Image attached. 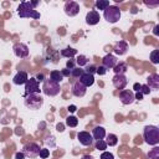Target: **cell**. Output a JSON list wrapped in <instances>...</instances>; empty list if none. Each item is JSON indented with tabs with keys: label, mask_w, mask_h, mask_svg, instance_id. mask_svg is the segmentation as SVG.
Segmentation results:
<instances>
[{
	"label": "cell",
	"mask_w": 159,
	"mask_h": 159,
	"mask_svg": "<svg viewBox=\"0 0 159 159\" xmlns=\"http://www.w3.org/2000/svg\"><path fill=\"white\" fill-rule=\"evenodd\" d=\"M39 5V1H21L17 7V14L20 17H32L40 19V12L35 9Z\"/></svg>",
	"instance_id": "obj_1"
},
{
	"label": "cell",
	"mask_w": 159,
	"mask_h": 159,
	"mask_svg": "<svg viewBox=\"0 0 159 159\" xmlns=\"http://www.w3.org/2000/svg\"><path fill=\"white\" fill-rule=\"evenodd\" d=\"M143 138L144 142L149 145H158L159 143V128L157 125H147L144 127V132H143Z\"/></svg>",
	"instance_id": "obj_2"
},
{
	"label": "cell",
	"mask_w": 159,
	"mask_h": 159,
	"mask_svg": "<svg viewBox=\"0 0 159 159\" xmlns=\"http://www.w3.org/2000/svg\"><path fill=\"white\" fill-rule=\"evenodd\" d=\"M24 103L25 106L29 108V109H32V111H37L42 107L43 104V98L37 94V93H32V94H27V96H24Z\"/></svg>",
	"instance_id": "obj_3"
},
{
	"label": "cell",
	"mask_w": 159,
	"mask_h": 159,
	"mask_svg": "<svg viewBox=\"0 0 159 159\" xmlns=\"http://www.w3.org/2000/svg\"><path fill=\"white\" fill-rule=\"evenodd\" d=\"M120 10L118 6L116 5H109L104 11H103V17L106 19V21L111 22V24H116L119 19H120Z\"/></svg>",
	"instance_id": "obj_4"
},
{
	"label": "cell",
	"mask_w": 159,
	"mask_h": 159,
	"mask_svg": "<svg viewBox=\"0 0 159 159\" xmlns=\"http://www.w3.org/2000/svg\"><path fill=\"white\" fill-rule=\"evenodd\" d=\"M61 91V87H60V83H56L53 82L52 80H45L43 81V86H42V92L48 96V97H55L60 93Z\"/></svg>",
	"instance_id": "obj_5"
},
{
	"label": "cell",
	"mask_w": 159,
	"mask_h": 159,
	"mask_svg": "<svg viewBox=\"0 0 159 159\" xmlns=\"http://www.w3.org/2000/svg\"><path fill=\"white\" fill-rule=\"evenodd\" d=\"M40 145L37 143H34V142H30V143H26L22 148V153L25 154V157L27 158H37L39 157V153H40Z\"/></svg>",
	"instance_id": "obj_6"
},
{
	"label": "cell",
	"mask_w": 159,
	"mask_h": 159,
	"mask_svg": "<svg viewBox=\"0 0 159 159\" xmlns=\"http://www.w3.org/2000/svg\"><path fill=\"white\" fill-rule=\"evenodd\" d=\"M32 93L40 94V86L35 77H30L25 83V96L32 94Z\"/></svg>",
	"instance_id": "obj_7"
},
{
	"label": "cell",
	"mask_w": 159,
	"mask_h": 159,
	"mask_svg": "<svg viewBox=\"0 0 159 159\" xmlns=\"http://www.w3.org/2000/svg\"><path fill=\"white\" fill-rule=\"evenodd\" d=\"M12 50H14L15 56L19 57V58H25V57L29 56V47L25 43H22V42L15 43L14 47H12Z\"/></svg>",
	"instance_id": "obj_8"
},
{
	"label": "cell",
	"mask_w": 159,
	"mask_h": 159,
	"mask_svg": "<svg viewBox=\"0 0 159 159\" xmlns=\"http://www.w3.org/2000/svg\"><path fill=\"white\" fill-rule=\"evenodd\" d=\"M119 99H120L122 104L127 106V104H132L135 98H134L133 91H130V89H122L119 92Z\"/></svg>",
	"instance_id": "obj_9"
},
{
	"label": "cell",
	"mask_w": 159,
	"mask_h": 159,
	"mask_svg": "<svg viewBox=\"0 0 159 159\" xmlns=\"http://www.w3.org/2000/svg\"><path fill=\"white\" fill-rule=\"evenodd\" d=\"M63 10H65V14L67 16H71L72 17V16H76L80 12V5L76 1H67L65 4Z\"/></svg>",
	"instance_id": "obj_10"
},
{
	"label": "cell",
	"mask_w": 159,
	"mask_h": 159,
	"mask_svg": "<svg viewBox=\"0 0 159 159\" xmlns=\"http://www.w3.org/2000/svg\"><path fill=\"white\" fill-rule=\"evenodd\" d=\"M112 83H113V86L117 88V89H124V87L127 86V83H128V80H127V77L124 76V75H114L113 76V78H112Z\"/></svg>",
	"instance_id": "obj_11"
},
{
	"label": "cell",
	"mask_w": 159,
	"mask_h": 159,
	"mask_svg": "<svg viewBox=\"0 0 159 159\" xmlns=\"http://www.w3.org/2000/svg\"><path fill=\"white\" fill-rule=\"evenodd\" d=\"M77 139H78V142L82 144V145H84V147H89V145H92V143H93V138H92V134H89L88 132H80L78 134H77Z\"/></svg>",
	"instance_id": "obj_12"
},
{
	"label": "cell",
	"mask_w": 159,
	"mask_h": 159,
	"mask_svg": "<svg viewBox=\"0 0 159 159\" xmlns=\"http://www.w3.org/2000/svg\"><path fill=\"white\" fill-rule=\"evenodd\" d=\"M117 62H118L117 57H116L114 55H111V53L106 55V56L102 58V66H104L106 68H113V67L117 65Z\"/></svg>",
	"instance_id": "obj_13"
},
{
	"label": "cell",
	"mask_w": 159,
	"mask_h": 159,
	"mask_svg": "<svg viewBox=\"0 0 159 159\" xmlns=\"http://www.w3.org/2000/svg\"><path fill=\"white\" fill-rule=\"evenodd\" d=\"M86 92H87V88L80 81H77V82L73 83V86H72V94L73 96H76V97H83L86 94Z\"/></svg>",
	"instance_id": "obj_14"
},
{
	"label": "cell",
	"mask_w": 159,
	"mask_h": 159,
	"mask_svg": "<svg viewBox=\"0 0 159 159\" xmlns=\"http://www.w3.org/2000/svg\"><path fill=\"white\" fill-rule=\"evenodd\" d=\"M27 80H29L27 73H26L25 71H19V72H17V73L14 76L12 82H14L15 84H17V86H21V84H25Z\"/></svg>",
	"instance_id": "obj_15"
},
{
	"label": "cell",
	"mask_w": 159,
	"mask_h": 159,
	"mask_svg": "<svg viewBox=\"0 0 159 159\" xmlns=\"http://www.w3.org/2000/svg\"><path fill=\"white\" fill-rule=\"evenodd\" d=\"M127 50H128V43H127L125 41H118V42H116V45H114V47H113L114 53L118 55V56L124 55V53L127 52Z\"/></svg>",
	"instance_id": "obj_16"
},
{
	"label": "cell",
	"mask_w": 159,
	"mask_h": 159,
	"mask_svg": "<svg viewBox=\"0 0 159 159\" xmlns=\"http://www.w3.org/2000/svg\"><path fill=\"white\" fill-rule=\"evenodd\" d=\"M147 86L152 89H158L159 88V75L157 73L149 75L147 78Z\"/></svg>",
	"instance_id": "obj_17"
},
{
	"label": "cell",
	"mask_w": 159,
	"mask_h": 159,
	"mask_svg": "<svg viewBox=\"0 0 159 159\" xmlns=\"http://www.w3.org/2000/svg\"><path fill=\"white\" fill-rule=\"evenodd\" d=\"M99 21V14L96 10H91L89 12H87L86 15V22L87 25H96Z\"/></svg>",
	"instance_id": "obj_18"
},
{
	"label": "cell",
	"mask_w": 159,
	"mask_h": 159,
	"mask_svg": "<svg viewBox=\"0 0 159 159\" xmlns=\"http://www.w3.org/2000/svg\"><path fill=\"white\" fill-rule=\"evenodd\" d=\"M80 82L87 88V87H91V86L94 83V77H93V75H91V73L83 72L82 76L80 77Z\"/></svg>",
	"instance_id": "obj_19"
},
{
	"label": "cell",
	"mask_w": 159,
	"mask_h": 159,
	"mask_svg": "<svg viewBox=\"0 0 159 159\" xmlns=\"http://www.w3.org/2000/svg\"><path fill=\"white\" fill-rule=\"evenodd\" d=\"M106 137V129L101 125H97L92 129V138L96 139V140H101V139H104Z\"/></svg>",
	"instance_id": "obj_20"
},
{
	"label": "cell",
	"mask_w": 159,
	"mask_h": 159,
	"mask_svg": "<svg viewBox=\"0 0 159 159\" xmlns=\"http://www.w3.org/2000/svg\"><path fill=\"white\" fill-rule=\"evenodd\" d=\"M128 70L125 62H117V65L113 67V71L116 75H124V72Z\"/></svg>",
	"instance_id": "obj_21"
},
{
	"label": "cell",
	"mask_w": 159,
	"mask_h": 159,
	"mask_svg": "<svg viewBox=\"0 0 159 159\" xmlns=\"http://www.w3.org/2000/svg\"><path fill=\"white\" fill-rule=\"evenodd\" d=\"M77 55V50L76 48H72V47H66L63 50H61V56L63 57H67V58H72L73 56Z\"/></svg>",
	"instance_id": "obj_22"
},
{
	"label": "cell",
	"mask_w": 159,
	"mask_h": 159,
	"mask_svg": "<svg viewBox=\"0 0 159 159\" xmlns=\"http://www.w3.org/2000/svg\"><path fill=\"white\" fill-rule=\"evenodd\" d=\"M50 80H52V81L56 82V83H61V81L63 80V76H62V73H61L60 71H51V73H50Z\"/></svg>",
	"instance_id": "obj_23"
},
{
	"label": "cell",
	"mask_w": 159,
	"mask_h": 159,
	"mask_svg": "<svg viewBox=\"0 0 159 159\" xmlns=\"http://www.w3.org/2000/svg\"><path fill=\"white\" fill-rule=\"evenodd\" d=\"M104 142H106L107 145L114 147V145H117V143H118V138H117L116 134H108V135H107V139H106Z\"/></svg>",
	"instance_id": "obj_24"
},
{
	"label": "cell",
	"mask_w": 159,
	"mask_h": 159,
	"mask_svg": "<svg viewBox=\"0 0 159 159\" xmlns=\"http://www.w3.org/2000/svg\"><path fill=\"white\" fill-rule=\"evenodd\" d=\"M77 124H78V119H77L76 117H73V116H70V117H67V118H66V125H67V127L75 128Z\"/></svg>",
	"instance_id": "obj_25"
},
{
	"label": "cell",
	"mask_w": 159,
	"mask_h": 159,
	"mask_svg": "<svg viewBox=\"0 0 159 159\" xmlns=\"http://www.w3.org/2000/svg\"><path fill=\"white\" fill-rule=\"evenodd\" d=\"M148 159H159V147H154L148 153Z\"/></svg>",
	"instance_id": "obj_26"
},
{
	"label": "cell",
	"mask_w": 159,
	"mask_h": 159,
	"mask_svg": "<svg viewBox=\"0 0 159 159\" xmlns=\"http://www.w3.org/2000/svg\"><path fill=\"white\" fill-rule=\"evenodd\" d=\"M108 6H109V1L108 0H98V1H96V7L98 10H103L104 11Z\"/></svg>",
	"instance_id": "obj_27"
},
{
	"label": "cell",
	"mask_w": 159,
	"mask_h": 159,
	"mask_svg": "<svg viewBox=\"0 0 159 159\" xmlns=\"http://www.w3.org/2000/svg\"><path fill=\"white\" fill-rule=\"evenodd\" d=\"M76 63L78 65V67H82V66H86L88 63V60H87V57L84 55H80L76 58Z\"/></svg>",
	"instance_id": "obj_28"
},
{
	"label": "cell",
	"mask_w": 159,
	"mask_h": 159,
	"mask_svg": "<svg viewBox=\"0 0 159 159\" xmlns=\"http://www.w3.org/2000/svg\"><path fill=\"white\" fill-rule=\"evenodd\" d=\"M150 61H152V63H154V65L159 63V50H153V51L150 52Z\"/></svg>",
	"instance_id": "obj_29"
},
{
	"label": "cell",
	"mask_w": 159,
	"mask_h": 159,
	"mask_svg": "<svg viewBox=\"0 0 159 159\" xmlns=\"http://www.w3.org/2000/svg\"><path fill=\"white\" fill-rule=\"evenodd\" d=\"M84 72V70H82L81 67H75L73 70H71V76L72 77H76V78H78V77H81L82 76V73Z\"/></svg>",
	"instance_id": "obj_30"
},
{
	"label": "cell",
	"mask_w": 159,
	"mask_h": 159,
	"mask_svg": "<svg viewBox=\"0 0 159 159\" xmlns=\"http://www.w3.org/2000/svg\"><path fill=\"white\" fill-rule=\"evenodd\" d=\"M96 149H98V150H104V149H107V144H106L104 139H101V140H97V142H96Z\"/></svg>",
	"instance_id": "obj_31"
},
{
	"label": "cell",
	"mask_w": 159,
	"mask_h": 159,
	"mask_svg": "<svg viewBox=\"0 0 159 159\" xmlns=\"http://www.w3.org/2000/svg\"><path fill=\"white\" fill-rule=\"evenodd\" d=\"M48 155H50V150L47 148H41L40 149V153H39V157L40 158L46 159V158H48Z\"/></svg>",
	"instance_id": "obj_32"
},
{
	"label": "cell",
	"mask_w": 159,
	"mask_h": 159,
	"mask_svg": "<svg viewBox=\"0 0 159 159\" xmlns=\"http://www.w3.org/2000/svg\"><path fill=\"white\" fill-rule=\"evenodd\" d=\"M150 91H152V89H150L147 84H142V87H140V91H139V92L144 96V94H149V93H150Z\"/></svg>",
	"instance_id": "obj_33"
},
{
	"label": "cell",
	"mask_w": 159,
	"mask_h": 159,
	"mask_svg": "<svg viewBox=\"0 0 159 159\" xmlns=\"http://www.w3.org/2000/svg\"><path fill=\"white\" fill-rule=\"evenodd\" d=\"M106 72H107V68H106L104 66H98V67L96 68V73H98L99 76L106 75Z\"/></svg>",
	"instance_id": "obj_34"
},
{
	"label": "cell",
	"mask_w": 159,
	"mask_h": 159,
	"mask_svg": "<svg viewBox=\"0 0 159 159\" xmlns=\"http://www.w3.org/2000/svg\"><path fill=\"white\" fill-rule=\"evenodd\" d=\"M96 66L94 65H89V66H87L86 67V70H84V72H87V73H91V75H93V73H96Z\"/></svg>",
	"instance_id": "obj_35"
},
{
	"label": "cell",
	"mask_w": 159,
	"mask_h": 159,
	"mask_svg": "<svg viewBox=\"0 0 159 159\" xmlns=\"http://www.w3.org/2000/svg\"><path fill=\"white\" fill-rule=\"evenodd\" d=\"M101 159H114V157H113V154L109 153V152H103V153L101 154Z\"/></svg>",
	"instance_id": "obj_36"
},
{
	"label": "cell",
	"mask_w": 159,
	"mask_h": 159,
	"mask_svg": "<svg viewBox=\"0 0 159 159\" xmlns=\"http://www.w3.org/2000/svg\"><path fill=\"white\" fill-rule=\"evenodd\" d=\"M61 73H62L63 77H70V76H71V70H68V68H63V70L61 71Z\"/></svg>",
	"instance_id": "obj_37"
},
{
	"label": "cell",
	"mask_w": 159,
	"mask_h": 159,
	"mask_svg": "<svg viewBox=\"0 0 159 159\" xmlns=\"http://www.w3.org/2000/svg\"><path fill=\"white\" fill-rule=\"evenodd\" d=\"M35 78H36L37 82H43V81H45V75H43V73H37Z\"/></svg>",
	"instance_id": "obj_38"
},
{
	"label": "cell",
	"mask_w": 159,
	"mask_h": 159,
	"mask_svg": "<svg viewBox=\"0 0 159 159\" xmlns=\"http://www.w3.org/2000/svg\"><path fill=\"white\" fill-rule=\"evenodd\" d=\"M66 68H68V70H73V68H75V61H72V60H70V61H67V65H66Z\"/></svg>",
	"instance_id": "obj_39"
},
{
	"label": "cell",
	"mask_w": 159,
	"mask_h": 159,
	"mask_svg": "<svg viewBox=\"0 0 159 159\" xmlns=\"http://www.w3.org/2000/svg\"><path fill=\"white\" fill-rule=\"evenodd\" d=\"M26 157H25V154L22 153V152H17L16 154H15V159H25Z\"/></svg>",
	"instance_id": "obj_40"
},
{
	"label": "cell",
	"mask_w": 159,
	"mask_h": 159,
	"mask_svg": "<svg viewBox=\"0 0 159 159\" xmlns=\"http://www.w3.org/2000/svg\"><path fill=\"white\" fill-rule=\"evenodd\" d=\"M140 87H142V84H140V83H134L133 89H134V91H137V92H139V91H140Z\"/></svg>",
	"instance_id": "obj_41"
},
{
	"label": "cell",
	"mask_w": 159,
	"mask_h": 159,
	"mask_svg": "<svg viewBox=\"0 0 159 159\" xmlns=\"http://www.w3.org/2000/svg\"><path fill=\"white\" fill-rule=\"evenodd\" d=\"M134 98H135V99H143V94H142L140 92H137V93L134 94Z\"/></svg>",
	"instance_id": "obj_42"
},
{
	"label": "cell",
	"mask_w": 159,
	"mask_h": 159,
	"mask_svg": "<svg viewBox=\"0 0 159 159\" xmlns=\"http://www.w3.org/2000/svg\"><path fill=\"white\" fill-rule=\"evenodd\" d=\"M16 134H17V135H19V134L22 135V134H24V129H22L21 127H17V128H16Z\"/></svg>",
	"instance_id": "obj_43"
},
{
	"label": "cell",
	"mask_w": 159,
	"mask_h": 159,
	"mask_svg": "<svg viewBox=\"0 0 159 159\" xmlns=\"http://www.w3.org/2000/svg\"><path fill=\"white\" fill-rule=\"evenodd\" d=\"M68 111H70V112H75V111H76V106H73V104H71V106L68 107Z\"/></svg>",
	"instance_id": "obj_44"
},
{
	"label": "cell",
	"mask_w": 159,
	"mask_h": 159,
	"mask_svg": "<svg viewBox=\"0 0 159 159\" xmlns=\"http://www.w3.org/2000/svg\"><path fill=\"white\" fill-rule=\"evenodd\" d=\"M158 30H159V26H158V25H155V26H154V31H153V32H154V35H158V34H159V32H158Z\"/></svg>",
	"instance_id": "obj_45"
},
{
	"label": "cell",
	"mask_w": 159,
	"mask_h": 159,
	"mask_svg": "<svg viewBox=\"0 0 159 159\" xmlns=\"http://www.w3.org/2000/svg\"><path fill=\"white\" fill-rule=\"evenodd\" d=\"M81 159H93V157H91V155H87V154H86V155H82V158H81Z\"/></svg>",
	"instance_id": "obj_46"
},
{
	"label": "cell",
	"mask_w": 159,
	"mask_h": 159,
	"mask_svg": "<svg viewBox=\"0 0 159 159\" xmlns=\"http://www.w3.org/2000/svg\"><path fill=\"white\" fill-rule=\"evenodd\" d=\"M57 130L62 132V130H63V125H62V124H58V125H57Z\"/></svg>",
	"instance_id": "obj_47"
}]
</instances>
